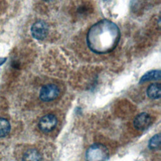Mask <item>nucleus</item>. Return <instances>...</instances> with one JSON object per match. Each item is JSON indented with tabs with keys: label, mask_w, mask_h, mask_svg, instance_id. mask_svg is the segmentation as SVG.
I'll use <instances>...</instances> for the list:
<instances>
[{
	"label": "nucleus",
	"mask_w": 161,
	"mask_h": 161,
	"mask_svg": "<svg viewBox=\"0 0 161 161\" xmlns=\"http://www.w3.org/2000/svg\"><path fill=\"white\" fill-rule=\"evenodd\" d=\"M11 130L9 122L5 118H0V138L7 136Z\"/></svg>",
	"instance_id": "9d476101"
},
{
	"label": "nucleus",
	"mask_w": 161,
	"mask_h": 161,
	"mask_svg": "<svg viewBox=\"0 0 161 161\" xmlns=\"http://www.w3.org/2000/svg\"><path fill=\"white\" fill-rule=\"evenodd\" d=\"M152 122L151 116L147 113H142L138 114L134 119L133 125L138 130L147 129Z\"/></svg>",
	"instance_id": "423d86ee"
},
{
	"label": "nucleus",
	"mask_w": 161,
	"mask_h": 161,
	"mask_svg": "<svg viewBox=\"0 0 161 161\" xmlns=\"http://www.w3.org/2000/svg\"><path fill=\"white\" fill-rule=\"evenodd\" d=\"M57 124L56 116L52 114H48L41 118L38 122L40 130L45 133L52 131Z\"/></svg>",
	"instance_id": "20e7f679"
},
{
	"label": "nucleus",
	"mask_w": 161,
	"mask_h": 161,
	"mask_svg": "<svg viewBox=\"0 0 161 161\" xmlns=\"http://www.w3.org/2000/svg\"><path fill=\"white\" fill-rule=\"evenodd\" d=\"M40 153L35 148L27 150L23 155L22 161H41Z\"/></svg>",
	"instance_id": "0eeeda50"
},
{
	"label": "nucleus",
	"mask_w": 161,
	"mask_h": 161,
	"mask_svg": "<svg viewBox=\"0 0 161 161\" xmlns=\"http://www.w3.org/2000/svg\"><path fill=\"white\" fill-rule=\"evenodd\" d=\"M59 92V89L56 85L52 84H47L40 89V99L45 102L51 101L58 96Z\"/></svg>",
	"instance_id": "7ed1b4c3"
},
{
	"label": "nucleus",
	"mask_w": 161,
	"mask_h": 161,
	"mask_svg": "<svg viewBox=\"0 0 161 161\" xmlns=\"http://www.w3.org/2000/svg\"><path fill=\"white\" fill-rule=\"evenodd\" d=\"M160 145V135L157 134L153 136L148 142V147L150 150H157Z\"/></svg>",
	"instance_id": "9b49d317"
},
{
	"label": "nucleus",
	"mask_w": 161,
	"mask_h": 161,
	"mask_svg": "<svg viewBox=\"0 0 161 161\" xmlns=\"http://www.w3.org/2000/svg\"><path fill=\"white\" fill-rule=\"evenodd\" d=\"M43 1H47V2H50V1H53V0H43Z\"/></svg>",
	"instance_id": "f8f14e48"
},
{
	"label": "nucleus",
	"mask_w": 161,
	"mask_h": 161,
	"mask_svg": "<svg viewBox=\"0 0 161 161\" xmlns=\"http://www.w3.org/2000/svg\"><path fill=\"white\" fill-rule=\"evenodd\" d=\"M31 32L34 38L42 40L44 39L48 35V25L43 21H38L32 25L31 28Z\"/></svg>",
	"instance_id": "39448f33"
},
{
	"label": "nucleus",
	"mask_w": 161,
	"mask_h": 161,
	"mask_svg": "<svg viewBox=\"0 0 161 161\" xmlns=\"http://www.w3.org/2000/svg\"><path fill=\"white\" fill-rule=\"evenodd\" d=\"M148 97L152 99H157L160 97L161 87L159 83H153L150 84L147 91Z\"/></svg>",
	"instance_id": "6e6552de"
},
{
	"label": "nucleus",
	"mask_w": 161,
	"mask_h": 161,
	"mask_svg": "<svg viewBox=\"0 0 161 161\" xmlns=\"http://www.w3.org/2000/svg\"><path fill=\"white\" fill-rule=\"evenodd\" d=\"M120 35L119 29L115 23L103 19L90 28L87 35V43L93 52L107 53L116 48Z\"/></svg>",
	"instance_id": "f257e3e1"
},
{
	"label": "nucleus",
	"mask_w": 161,
	"mask_h": 161,
	"mask_svg": "<svg viewBox=\"0 0 161 161\" xmlns=\"http://www.w3.org/2000/svg\"><path fill=\"white\" fill-rule=\"evenodd\" d=\"M109 156L107 148L100 143L92 145L86 152V161H105Z\"/></svg>",
	"instance_id": "f03ea898"
},
{
	"label": "nucleus",
	"mask_w": 161,
	"mask_h": 161,
	"mask_svg": "<svg viewBox=\"0 0 161 161\" xmlns=\"http://www.w3.org/2000/svg\"><path fill=\"white\" fill-rule=\"evenodd\" d=\"M160 71L159 70H150L144 74L140 80V83H143L146 81L152 80H158L160 79Z\"/></svg>",
	"instance_id": "1a4fd4ad"
}]
</instances>
